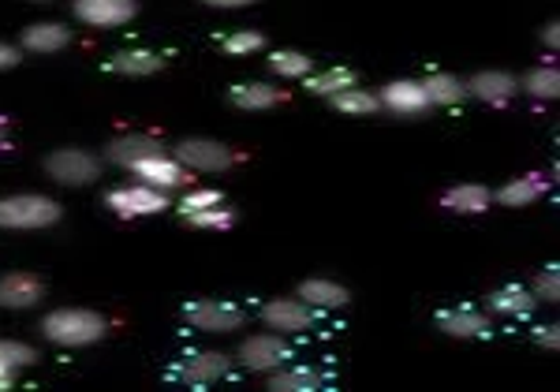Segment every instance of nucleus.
<instances>
[{
	"label": "nucleus",
	"instance_id": "nucleus-1",
	"mask_svg": "<svg viewBox=\"0 0 560 392\" xmlns=\"http://www.w3.org/2000/svg\"><path fill=\"white\" fill-rule=\"evenodd\" d=\"M42 336L49 344H60V348H86V344H97L105 336V318L83 307L52 310L42 322Z\"/></svg>",
	"mask_w": 560,
	"mask_h": 392
},
{
	"label": "nucleus",
	"instance_id": "nucleus-2",
	"mask_svg": "<svg viewBox=\"0 0 560 392\" xmlns=\"http://www.w3.org/2000/svg\"><path fill=\"white\" fill-rule=\"evenodd\" d=\"M60 221V206L45 195L0 198V228H49Z\"/></svg>",
	"mask_w": 560,
	"mask_h": 392
},
{
	"label": "nucleus",
	"instance_id": "nucleus-3",
	"mask_svg": "<svg viewBox=\"0 0 560 392\" xmlns=\"http://www.w3.org/2000/svg\"><path fill=\"white\" fill-rule=\"evenodd\" d=\"M45 172L65 187H86L97 180L102 165H97V158L86 150H52L49 158H45Z\"/></svg>",
	"mask_w": 560,
	"mask_h": 392
},
{
	"label": "nucleus",
	"instance_id": "nucleus-4",
	"mask_svg": "<svg viewBox=\"0 0 560 392\" xmlns=\"http://www.w3.org/2000/svg\"><path fill=\"white\" fill-rule=\"evenodd\" d=\"M176 161L184 169H198V172H224L232 165V150L224 142L191 139V142L176 146Z\"/></svg>",
	"mask_w": 560,
	"mask_h": 392
},
{
	"label": "nucleus",
	"instance_id": "nucleus-5",
	"mask_svg": "<svg viewBox=\"0 0 560 392\" xmlns=\"http://www.w3.org/2000/svg\"><path fill=\"white\" fill-rule=\"evenodd\" d=\"M45 299V280L34 273H8L0 277V307L4 310H31Z\"/></svg>",
	"mask_w": 560,
	"mask_h": 392
},
{
	"label": "nucleus",
	"instance_id": "nucleus-6",
	"mask_svg": "<svg viewBox=\"0 0 560 392\" xmlns=\"http://www.w3.org/2000/svg\"><path fill=\"white\" fill-rule=\"evenodd\" d=\"M184 318L195 325V330L202 333H232L243 325V314L232 303H213V299H206V303H191L184 310Z\"/></svg>",
	"mask_w": 560,
	"mask_h": 392
},
{
	"label": "nucleus",
	"instance_id": "nucleus-7",
	"mask_svg": "<svg viewBox=\"0 0 560 392\" xmlns=\"http://www.w3.org/2000/svg\"><path fill=\"white\" fill-rule=\"evenodd\" d=\"M108 206H113L116 214H124V217H147V214H161V209L168 206V198L161 195V187L142 184V187L113 191V195H108Z\"/></svg>",
	"mask_w": 560,
	"mask_h": 392
},
{
	"label": "nucleus",
	"instance_id": "nucleus-8",
	"mask_svg": "<svg viewBox=\"0 0 560 392\" xmlns=\"http://www.w3.org/2000/svg\"><path fill=\"white\" fill-rule=\"evenodd\" d=\"M71 12L90 26H120L135 20L139 4H135V0H75Z\"/></svg>",
	"mask_w": 560,
	"mask_h": 392
},
{
	"label": "nucleus",
	"instance_id": "nucleus-9",
	"mask_svg": "<svg viewBox=\"0 0 560 392\" xmlns=\"http://www.w3.org/2000/svg\"><path fill=\"white\" fill-rule=\"evenodd\" d=\"M240 359L250 370H277L280 362L292 359V344H284L280 336H250L240 348Z\"/></svg>",
	"mask_w": 560,
	"mask_h": 392
},
{
	"label": "nucleus",
	"instance_id": "nucleus-10",
	"mask_svg": "<svg viewBox=\"0 0 560 392\" xmlns=\"http://www.w3.org/2000/svg\"><path fill=\"white\" fill-rule=\"evenodd\" d=\"M261 322L277 333H300L314 322V314H311V307L295 303V299H273V303L261 307Z\"/></svg>",
	"mask_w": 560,
	"mask_h": 392
},
{
	"label": "nucleus",
	"instance_id": "nucleus-11",
	"mask_svg": "<svg viewBox=\"0 0 560 392\" xmlns=\"http://www.w3.org/2000/svg\"><path fill=\"white\" fill-rule=\"evenodd\" d=\"M135 169V176L142 180V184H150V187H179L187 180V169L179 165L176 158H165V153H158V158H147V161H139V165H131Z\"/></svg>",
	"mask_w": 560,
	"mask_h": 392
},
{
	"label": "nucleus",
	"instance_id": "nucleus-12",
	"mask_svg": "<svg viewBox=\"0 0 560 392\" xmlns=\"http://www.w3.org/2000/svg\"><path fill=\"white\" fill-rule=\"evenodd\" d=\"M229 370H232L229 355L202 351V355H195V359H187L184 367H179V378H184L187 385H210V381H221Z\"/></svg>",
	"mask_w": 560,
	"mask_h": 392
},
{
	"label": "nucleus",
	"instance_id": "nucleus-13",
	"mask_svg": "<svg viewBox=\"0 0 560 392\" xmlns=\"http://www.w3.org/2000/svg\"><path fill=\"white\" fill-rule=\"evenodd\" d=\"M158 153H161V146L153 139H147V135H124V139L105 146V158L113 161V165H124V169L139 165V161H147V158H158Z\"/></svg>",
	"mask_w": 560,
	"mask_h": 392
},
{
	"label": "nucleus",
	"instance_id": "nucleus-14",
	"mask_svg": "<svg viewBox=\"0 0 560 392\" xmlns=\"http://www.w3.org/2000/svg\"><path fill=\"white\" fill-rule=\"evenodd\" d=\"M382 105L396 108V113H422V108H430V97L422 83H415V79H400V83H388L382 90V97H377Z\"/></svg>",
	"mask_w": 560,
	"mask_h": 392
},
{
	"label": "nucleus",
	"instance_id": "nucleus-15",
	"mask_svg": "<svg viewBox=\"0 0 560 392\" xmlns=\"http://www.w3.org/2000/svg\"><path fill=\"white\" fill-rule=\"evenodd\" d=\"M68 42H71V31L65 23H34V26H26L20 38L23 49H31V53H57V49H65Z\"/></svg>",
	"mask_w": 560,
	"mask_h": 392
},
{
	"label": "nucleus",
	"instance_id": "nucleus-16",
	"mask_svg": "<svg viewBox=\"0 0 560 392\" xmlns=\"http://www.w3.org/2000/svg\"><path fill=\"white\" fill-rule=\"evenodd\" d=\"M300 296L306 307H318V310H337L348 303V288L337 285V280H303Z\"/></svg>",
	"mask_w": 560,
	"mask_h": 392
},
{
	"label": "nucleus",
	"instance_id": "nucleus-17",
	"mask_svg": "<svg viewBox=\"0 0 560 392\" xmlns=\"http://www.w3.org/2000/svg\"><path fill=\"white\" fill-rule=\"evenodd\" d=\"M438 325H441V333H448V336L490 333V322H486V314H478V310H445V314H438Z\"/></svg>",
	"mask_w": 560,
	"mask_h": 392
},
{
	"label": "nucleus",
	"instance_id": "nucleus-18",
	"mask_svg": "<svg viewBox=\"0 0 560 392\" xmlns=\"http://www.w3.org/2000/svg\"><path fill=\"white\" fill-rule=\"evenodd\" d=\"M471 94L482 97V102H509L516 94V79L509 71H478L471 79Z\"/></svg>",
	"mask_w": 560,
	"mask_h": 392
},
{
	"label": "nucleus",
	"instance_id": "nucleus-19",
	"mask_svg": "<svg viewBox=\"0 0 560 392\" xmlns=\"http://www.w3.org/2000/svg\"><path fill=\"white\" fill-rule=\"evenodd\" d=\"M535 303H538V299L530 296V291L516 288V285H509V288H501V291H493V296H490L493 314H509V318H530V314H535Z\"/></svg>",
	"mask_w": 560,
	"mask_h": 392
},
{
	"label": "nucleus",
	"instance_id": "nucleus-20",
	"mask_svg": "<svg viewBox=\"0 0 560 392\" xmlns=\"http://www.w3.org/2000/svg\"><path fill=\"white\" fill-rule=\"evenodd\" d=\"M108 68L124 71V76H158V71L165 68V60H161L158 53H147V49H124L108 60Z\"/></svg>",
	"mask_w": 560,
	"mask_h": 392
},
{
	"label": "nucleus",
	"instance_id": "nucleus-21",
	"mask_svg": "<svg viewBox=\"0 0 560 392\" xmlns=\"http://www.w3.org/2000/svg\"><path fill=\"white\" fill-rule=\"evenodd\" d=\"M329 105L337 108V113H348V116H370L382 108V102H377L374 94H366V90H337V94H329Z\"/></svg>",
	"mask_w": 560,
	"mask_h": 392
},
{
	"label": "nucleus",
	"instance_id": "nucleus-22",
	"mask_svg": "<svg viewBox=\"0 0 560 392\" xmlns=\"http://www.w3.org/2000/svg\"><path fill=\"white\" fill-rule=\"evenodd\" d=\"M490 198H493V191H486L478 184H459V187L448 191L441 203H445L448 209H459V214H478V209L490 206Z\"/></svg>",
	"mask_w": 560,
	"mask_h": 392
},
{
	"label": "nucleus",
	"instance_id": "nucleus-23",
	"mask_svg": "<svg viewBox=\"0 0 560 392\" xmlns=\"http://www.w3.org/2000/svg\"><path fill=\"white\" fill-rule=\"evenodd\" d=\"M229 97H232V105H240V108H269L280 102V90L269 83H240V87H232Z\"/></svg>",
	"mask_w": 560,
	"mask_h": 392
},
{
	"label": "nucleus",
	"instance_id": "nucleus-24",
	"mask_svg": "<svg viewBox=\"0 0 560 392\" xmlns=\"http://www.w3.org/2000/svg\"><path fill=\"white\" fill-rule=\"evenodd\" d=\"M538 195H546V180L527 176V180H516V184H504L493 198L501 206H530Z\"/></svg>",
	"mask_w": 560,
	"mask_h": 392
},
{
	"label": "nucleus",
	"instance_id": "nucleus-25",
	"mask_svg": "<svg viewBox=\"0 0 560 392\" xmlns=\"http://www.w3.org/2000/svg\"><path fill=\"white\" fill-rule=\"evenodd\" d=\"M318 385H322V373L311 367H292V370L269 378V389H277V392H306V389H318Z\"/></svg>",
	"mask_w": 560,
	"mask_h": 392
},
{
	"label": "nucleus",
	"instance_id": "nucleus-26",
	"mask_svg": "<svg viewBox=\"0 0 560 392\" xmlns=\"http://www.w3.org/2000/svg\"><path fill=\"white\" fill-rule=\"evenodd\" d=\"M422 90H427L430 105H459L467 94L464 83H456V76H430Z\"/></svg>",
	"mask_w": 560,
	"mask_h": 392
},
{
	"label": "nucleus",
	"instance_id": "nucleus-27",
	"mask_svg": "<svg viewBox=\"0 0 560 392\" xmlns=\"http://www.w3.org/2000/svg\"><path fill=\"white\" fill-rule=\"evenodd\" d=\"M523 87H527V94H535V97H546V102H553V97L560 94V76H557V68H535V71H527V79H523Z\"/></svg>",
	"mask_w": 560,
	"mask_h": 392
},
{
	"label": "nucleus",
	"instance_id": "nucleus-28",
	"mask_svg": "<svg viewBox=\"0 0 560 392\" xmlns=\"http://www.w3.org/2000/svg\"><path fill=\"white\" fill-rule=\"evenodd\" d=\"M269 68L277 71V76H284V79H306L311 76V57H303V53H273L269 57Z\"/></svg>",
	"mask_w": 560,
	"mask_h": 392
},
{
	"label": "nucleus",
	"instance_id": "nucleus-29",
	"mask_svg": "<svg viewBox=\"0 0 560 392\" xmlns=\"http://www.w3.org/2000/svg\"><path fill=\"white\" fill-rule=\"evenodd\" d=\"M311 94H322V97H329V94H337V90H348V87H355V71L351 68H332L329 76H318V79H311Z\"/></svg>",
	"mask_w": 560,
	"mask_h": 392
},
{
	"label": "nucleus",
	"instance_id": "nucleus-30",
	"mask_svg": "<svg viewBox=\"0 0 560 392\" xmlns=\"http://www.w3.org/2000/svg\"><path fill=\"white\" fill-rule=\"evenodd\" d=\"M38 359L34 348H26V344H15V341H0V370L15 373L23 367H31V362Z\"/></svg>",
	"mask_w": 560,
	"mask_h": 392
},
{
	"label": "nucleus",
	"instance_id": "nucleus-31",
	"mask_svg": "<svg viewBox=\"0 0 560 392\" xmlns=\"http://www.w3.org/2000/svg\"><path fill=\"white\" fill-rule=\"evenodd\" d=\"M187 224L195 228H229L232 224V214L221 206H206V209H187Z\"/></svg>",
	"mask_w": 560,
	"mask_h": 392
},
{
	"label": "nucleus",
	"instance_id": "nucleus-32",
	"mask_svg": "<svg viewBox=\"0 0 560 392\" xmlns=\"http://www.w3.org/2000/svg\"><path fill=\"white\" fill-rule=\"evenodd\" d=\"M261 45H266V38L255 31H240L232 34V38H224V53H232V57H243V53H258Z\"/></svg>",
	"mask_w": 560,
	"mask_h": 392
},
{
	"label": "nucleus",
	"instance_id": "nucleus-33",
	"mask_svg": "<svg viewBox=\"0 0 560 392\" xmlns=\"http://www.w3.org/2000/svg\"><path fill=\"white\" fill-rule=\"evenodd\" d=\"M206 206H221V195H217V191H195V195L184 198V214L187 209H206Z\"/></svg>",
	"mask_w": 560,
	"mask_h": 392
},
{
	"label": "nucleus",
	"instance_id": "nucleus-34",
	"mask_svg": "<svg viewBox=\"0 0 560 392\" xmlns=\"http://www.w3.org/2000/svg\"><path fill=\"white\" fill-rule=\"evenodd\" d=\"M557 269H546V273H541V277H538V296L541 299H549V303H553V299L560 296V288H557Z\"/></svg>",
	"mask_w": 560,
	"mask_h": 392
},
{
	"label": "nucleus",
	"instance_id": "nucleus-35",
	"mask_svg": "<svg viewBox=\"0 0 560 392\" xmlns=\"http://www.w3.org/2000/svg\"><path fill=\"white\" fill-rule=\"evenodd\" d=\"M535 341L541 344V348H549V351H553V348H557V341H560L557 325H546V330H535Z\"/></svg>",
	"mask_w": 560,
	"mask_h": 392
},
{
	"label": "nucleus",
	"instance_id": "nucleus-36",
	"mask_svg": "<svg viewBox=\"0 0 560 392\" xmlns=\"http://www.w3.org/2000/svg\"><path fill=\"white\" fill-rule=\"evenodd\" d=\"M15 64H20V49H15V45H4V42H0V71H4V68H15Z\"/></svg>",
	"mask_w": 560,
	"mask_h": 392
},
{
	"label": "nucleus",
	"instance_id": "nucleus-37",
	"mask_svg": "<svg viewBox=\"0 0 560 392\" xmlns=\"http://www.w3.org/2000/svg\"><path fill=\"white\" fill-rule=\"evenodd\" d=\"M541 42H546L549 49H557V42H560V26H557V23H549L546 31H541Z\"/></svg>",
	"mask_w": 560,
	"mask_h": 392
},
{
	"label": "nucleus",
	"instance_id": "nucleus-38",
	"mask_svg": "<svg viewBox=\"0 0 560 392\" xmlns=\"http://www.w3.org/2000/svg\"><path fill=\"white\" fill-rule=\"evenodd\" d=\"M210 8H243V4H255V0H202Z\"/></svg>",
	"mask_w": 560,
	"mask_h": 392
},
{
	"label": "nucleus",
	"instance_id": "nucleus-39",
	"mask_svg": "<svg viewBox=\"0 0 560 392\" xmlns=\"http://www.w3.org/2000/svg\"><path fill=\"white\" fill-rule=\"evenodd\" d=\"M0 389H12V373H0Z\"/></svg>",
	"mask_w": 560,
	"mask_h": 392
},
{
	"label": "nucleus",
	"instance_id": "nucleus-40",
	"mask_svg": "<svg viewBox=\"0 0 560 392\" xmlns=\"http://www.w3.org/2000/svg\"><path fill=\"white\" fill-rule=\"evenodd\" d=\"M0 139H4V127H0Z\"/></svg>",
	"mask_w": 560,
	"mask_h": 392
}]
</instances>
